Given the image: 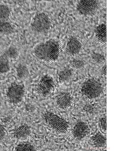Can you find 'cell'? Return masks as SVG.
Wrapping results in <instances>:
<instances>
[{
  "mask_svg": "<svg viewBox=\"0 0 114 151\" xmlns=\"http://www.w3.org/2000/svg\"><path fill=\"white\" fill-rule=\"evenodd\" d=\"M60 47L58 42L50 39L37 44L34 48V54L38 59L47 62H53L58 58Z\"/></svg>",
  "mask_w": 114,
  "mask_h": 151,
  "instance_id": "obj_1",
  "label": "cell"
},
{
  "mask_svg": "<svg viewBox=\"0 0 114 151\" xmlns=\"http://www.w3.org/2000/svg\"><path fill=\"white\" fill-rule=\"evenodd\" d=\"M82 92L88 98H96L101 94L103 87L101 83L94 78H90L85 81L81 87Z\"/></svg>",
  "mask_w": 114,
  "mask_h": 151,
  "instance_id": "obj_2",
  "label": "cell"
},
{
  "mask_svg": "<svg viewBox=\"0 0 114 151\" xmlns=\"http://www.w3.org/2000/svg\"><path fill=\"white\" fill-rule=\"evenodd\" d=\"M25 93L23 84L16 82L11 83L7 87L6 97L8 102L12 104H17L23 100Z\"/></svg>",
  "mask_w": 114,
  "mask_h": 151,
  "instance_id": "obj_3",
  "label": "cell"
},
{
  "mask_svg": "<svg viewBox=\"0 0 114 151\" xmlns=\"http://www.w3.org/2000/svg\"><path fill=\"white\" fill-rule=\"evenodd\" d=\"M44 118L47 125L57 132L64 133L68 128V123L54 113L47 112L45 114Z\"/></svg>",
  "mask_w": 114,
  "mask_h": 151,
  "instance_id": "obj_4",
  "label": "cell"
},
{
  "mask_svg": "<svg viewBox=\"0 0 114 151\" xmlns=\"http://www.w3.org/2000/svg\"><path fill=\"white\" fill-rule=\"evenodd\" d=\"M50 21L49 18L45 14L40 13L33 18L31 26L33 30L38 32L47 31L50 28Z\"/></svg>",
  "mask_w": 114,
  "mask_h": 151,
  "instance_id": "obj_5",
  "label": "cell"
},
{
  "mask_svg": "<svg viewBox=\"0 0 114 151\" xmlns=\"http://www.w3.org/2000/svg\"><path fill=\"white\" fill-rule=\"evenodd\" d=\"M99 4V1L97 0H81L77 4V9L82 15H91L97 12Z\"/></svg>",
  "mask_w": 114,
  "mask_h": 151,
  "instance_id": "obj_6",
  "label": "cell"
},
{
  "mask_svg": "<svg viewBox=\"0 0 114 151\" xmlns=\"http://www.w3.org/2000/svg\"><path fill=\"white\" fill-rule=\"evenodd\" d=\"M54 85L53 78L48 75H45L40 78L38 83L37 91L41 95L46 96L52 91Z\"/></svg>",
  "mask_w": 114,
  "mask_h": 151,
  "instance_id": "obj_7",
  "label": "cell"
},
{
  "mask_svg": "<svg viewBox=\"0 0 114 151\" xmlns=\"http://www.w3.org/2000/svg\"><path fill=\"white\" fill-rule=\"evenodd\" d=\"M90 130L87 124L84 122L78 123L74 126L73 134L75 139L78 141L82 142L87 139Z\"/></svg>",
  "mask_w": 114,
  "mask_h": 151,
  "instance_id": "obj_8",
  "label": "cell"
},
{
  "mask_svg": "<svg viewBox=\"0 0 114 151\" xmlns=\"http://www.w3.org/2000/svg\"><path fill=\"white\" fill-rule=\"evenodd\" d=\"M82 48V44L80 41L75 37L70 38L66 45V50L69 55L74 56L78 54Z\"/></svg>",
  "mask_w": 114,
  "mask_h": 151,
  "instance_id": "obj_9",
  "label": "cell"
},
{
  "mask_svg": "<svg viewBox=\"0 0 114 151\" xmlns=\"http://www.w3.org/2000/svg\"><path fill=\"white\" fill-rule=\"evenodd\" d=\"M30 128L27 125H22L18 126L14 130V136L19 140L24 139L27 138L31 134Z\"/></svg>",
  "mask_w": 114,
  "mask_h": 151,
  "instance_id": "obj_10",
  "label": "cell"
},
{
  "mask_svg": "<svg viewBox=\"0 0 114 151\" xmlns=\"http://www.w3.org/2000/svg\"><path fill=\"white\" fill-rule=\"evenodd\" d=\"M72 98L70 94L67 92L60 93L57 96L56 103L57 105L60 108H66L71 104Z\"/></svg>",
  "mask_w": 114,
  "mask_h": 151,
  "instance_id": "obj_11",
  "label": "cell"
},
{
  "mask_svg": "<svg viewBox=\"0 0 114 151\" xmlns=\"http://www.w3.org/2000/svg\"><path fill=\"white\" fill-rule=\"evenodd\" d=\"M106 25L102 23L97 26L95 30V35L97 39L101 43L105 44L106 43Z\"/></svg>",
  "mask_w": 114,
  "mask_h": 151,
  "instance_id": "obj_12",
  "label": "cell"
},
{
  "mask_svg": "<svg viewBox=\"0 0 114 151\" xmlns=\"http://www.w3.org/2000/svg\"><path fill=\"white\" fill-rule=\"evenodd\" d=\"M9 58L5 53L0 57V74L8 72L10 70Z\"/></svg>",
  "mask_w": 114,
  "mask_h": 151,
  "instance_id": "obj_13",
  "label": "cell"
},
{
  "mask_svg": "<svg viewBox=\"0 0 114 151\" xmlns=\"http://www.w3.org/2000/svg\"><path fill=\"white\" fill-rule=\"evenodd\" d=\"M73 71L70 68H66L61 71L58 74V79L60 82L68 81L72 76Z\"/></svg>",
  "mask_w": 114,
  "mask_h": 151,
  "instance_id": "obj_14",
  "label": "cell"
},
{
  "mask_svg": "<svg viewBox=\"0 0 114 151\" xmlns=\"http://www.w3.org/2000/svg\"><path fill=\"white\" fill-rule=\"evenodd\" d=\"M12 25L6 21H0V33L9 34L13 32Z\"/></svg>",
  "mask_w": 114,
  "mask_h": 151,
  "instance_id": "obj_15",
  "label": "cell"
},
{
  "mask_svg": "<svg viewBox=\"0 0 114 151\" xmlns=\"http://www.w3.org/2000/svg\"><path fill=\"white\" fill-rule=\"evenodd\" d=\"M10 11L6 5L0 3V21H6L9 18Z\"/></svg>",
  "mask_w": 114,
  "mask_h": 151,
  "instance_id": "obj_16",
  "label": "cell"
},
{
  "mask_svg": "<svg viewBox=\"0 0 114 151\" xmlns=\"http://www.w3.org/2000/svg\"><path fill=\"white\" fill-rule=\"evenodd\" d=\"M15 150L16 151H35L34 146L28 142L21 143L16 146Z\"/></svg>",
  "mask_w": 114,
  "mask_h": 151,
  "instance_id": "obj_17",
  "label": "cell"
},
{
  "mask_svg": "<svg viewBox=\"0 0 114 151\" xmlns=\"http://www.w3.org/2000/svg\"><path fill=\"white\" fill-rule=\"evenodd\" d=\"M18 76L20 78H23L26 76L28 73V70L27 68L24 65H20L17 69Z\"/></svg>",
  "mask_w": 114,
  "mask_h": 151,
  "instance_id": "obj_18",
  "label": "cell"
},
{
  "mask_svg": "<svg viewBox=\"0 0 114 151\" xmlns=\"http://www.w3.org/2000/svg\"><path fill=\"white\" fill-rule=\"evenodd\" d=\"M8 57L10 58H15L17 54V50L14 48L11 47L9 48L5 52Z\"/></svg>",
  "mask_w": 114,
  "mask_h": 151,
  "instance_id": "obj_19",
  "label": "cell"
},
{
  "mask_svg": "<svg viewBox=\"0 0 114 151\" xmlns=\"http://www.w3.org/2000/svg\"><path fill=\"white\" fill-rule=\"evenodd\" d=\"M92 58L96 62H103L105 58L102 55L98 53H94L92 55Z\"/></svg>",
  "mask_w": 114,
  "mask_h": 151,
  "instance_id": "obj_20",
  "label": "cell"
},
{
  "mask_svg": "<svg viewBox=\"0 0 114 151\" xmlns=\"http://www.w3.org/2000/svg\"><path fill=\"white\" fill-rule=\"evenodd\" d=\"M6 134V130L4 127L0 124V141L5 137Z\"/></svg>",
  "mask_w": 114,
  "mask_h": 151,
  "instance_id": "obj_21",
  "label": "cell"
},
{
  "mask_svg": "<svg viewBox=\"0 0 114 151\" xmlns=\"http://www.w3.org/2000/svg\"><path fill=\"white\" fill-rule=\"evenodd\" d=\"M106 121L105 118H102L100 121V128L103 132H105L106 130Z\"/></svg>",
  "mask_w": 114,
  "mask_h": 151,
  "instance_id": "obj_22",
  "label": "cell"
},
{
  "mask_svg": "<svg viewBox=\"0 0 114 151\" xmlns=\"http://www.w3.org/2000/svg\"><path fill=\"white\" fill-rule=\"evenodd\" d=\"M73 62V65L75 67H80L82 66L83 64L82 62L80 61L76 60L75 61H74Z\"/></svg>",
  "mask_w": 114,
  "mask_h": 151,
  "instance_id": "obj_23",
  "label": "cell"
},
{
  "mask_svg": "<svg viewBox=\"0 0 114 151\" xmlns=\"http://www.w3.org/2000/svg\"><path fill=\"white\" fill-rule=\"evenodd\" d=\"M102 74L104 75H106V65H104L102 68L101 69Z\"/></svg>",
  "mask_w": 114,
  "mask_h": 151,
  "instance_id": "obj_24",
  "label": "cell"
}]
</instances>
